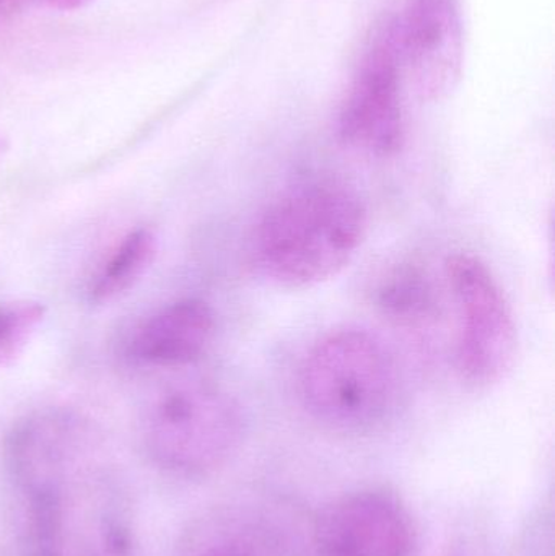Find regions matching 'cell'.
Returning <instances> with one entry per match:
<instances>
[{
	"instance_id": "cell-4",
	"label": "cell",
	"mask_w": 555,
	"mask_h": 556,
	"mask_svg": "<svg viewBox=\"0 0 555 556\" xmlns=\"http://www.w3.org/2000/svg\"><path fill=\"white\" fill-rule=\"evenodd\" d=\"M445 269L458 307L459 375L476 388L497 384L512 371L518 355V329L510 303L479 257L453 254Z\"/></svg>"
},
{
	"instance_id": "cell-9",
	"label": "cell",
	"mask_w": 555,
	"mask_h": 556,
	"mask_svg": "<svg viewBox=\"0 0 555 556\" xmlns=\"http://www.w3.org/2000/svg\"><path fill=\"white\" fill-rule=\"evenodd\" d=\"M173 556H283L277 531L248 509H212L182 532Z\"/></svg>"
},
{
	"instance_id": "cell-7",
	"label": "cell",
	"mask_w": 555,
	"mask_h": 556,
	"mask_svg": "<svg viewBox=\"0 0 555 556\" xmlns=\"http://www.w3.org/2000/svg\"><path fill=\"white\" fill-rule=\"evenodd\" d=\"M404 68L422 100L449 97L465 62L462 0H409L398 22Z\"/></svg>"
},
{
	"instance_id": "cell-14",
	"label": "cell",
	"mask_w": 555,
	"mask_h": 556,
	"mask_svg": "<svg viewBox=\"0 0 555 556\" xmlns=\"http://www.w3.org/2000/svg\"><path fill=\"white\" fill-rule=\"evenodd\" d=\"M93 0H28V5H41L46 9L72 12V10L84 9Z\"/></svg>"
},
{
	"instance_id": "cell-2",
	"label": "cell",
	"mask_w": 555,
	"mask_h": 556,
	"mask_svg": "<svg viewBox=\"0 0 555 556\" xmlns=\"http://www.w3.org/2000/svg\"><path fill=\"white\" fill-rule=\"evenodd\" d=\"M305 410L335 433L381 430L400 402V376L393 355L368 330L345 327L319 339L299 372Z\"/></svg>"
},
{
	"instance_id": "cell-1",
	"label": "cell",
	"mask_w": 555,
	"mask_h": 556,
	"mask_svg": "<svg viewBox=\"0 0 555 556\" xmlns=\"http://www.w3.org/2000/svg\"><path fill=\"white\" fill-rule=\"evenodd\" d=\"M361 195L338 181H318L274 202L256 227L261 273L287 288H306L338 276L367 231Z\"/></svg>"
},
{
	"instance_id": "cell-5",
	"label": "cell",
	"mask_w": 555,
	"mask_h": 556,
	"mask_svg": "<svg viewBox=\"0 0 555 556\" xmlns=\"http://www.w3.org/2000/svg\"><path fill=\"white\" fill-rule=\"evenodd\" d=\"M403 54L396 20H384L365 49L339 111L342 142L377 159H390L404 143L401 81Z\"/></svg>"
},
{
	"instance_id": "cell-10",
	"label": "cell",
	"mask_w": 555,
	"mask_h": 556,
	"mask_svg": "<svg viewBox=\"0 0 555 556\" xmlns=\"http://www.w3.org/2000/svg\"><path fill=\"white\" fill-rule=\"evenodd\" d=\"M374 301L388 320L406 329L430 327L440 316L439 291L419 264L390 267L375 287Z\"/></svg>"
},
{
	"instance_id": "cell-3",
	"label": "cell",
	"mask_w": 555,
	"mask_h": 556,
	"mask_svg": "<svg viewBox=\"0 0 555 556\" xmlns=\"http://www.w3.org/2000/svg\"><path fill=\"white\" fill-rule=\"evenodd\" d=\"M243 408L224 389L186 382L160 392L142 412L140 444L147 459L168 476L207 479L240 451Z\"/></svg>"
},
{
	"instance_id": "cell-12",
	"label": "cell",
	"mask_w": 555,
	"mask_h": 556,
	"mask_svg": "<svg viewBox=\"0 0 555 556\" xmlns=\"http://www.w3.org/2000/svg\"><path fill=\"white\" fill-rule=\"evenodd\" d=\"M45 306L31 301L0 306V365L12 362L45 317Z\"/></svg>"
},
{
	"instance_id": "cell-6",
	"label": "cell",
	"mask_w": 555,
	"mask_h": 556,
	"mask_svg": "<svg viewBox=\"0 0 555 556\" xmlns=\"http://www.w3.org/2000/svg\"><path fill=\"white\" fill-rule=\"evenodd\" d=\"M315 547L318 556H411L413 522L393 493L358 490L319 513Z\"/></svg>"
},
{
	"instance_id": "cell-13",
	"label": "cell",
	"mask_w": 555,
	"mask_h": 556,
	"mask_svg": "<svg viewBox=\"0 0 555 556\" xmlns=\"http://www.w3.org/2000/svg\"><path fill=\"white\" fill-rule=\"evenodd\" d=\"M449 556H499L495 545L484 534H466L450 548Z\"/></svg>"
},
{
	"instance_id": "cell-8",
	"label": "cell",
	"mask_w": 555,
	"mask_h": 556,
	"mask_svg": "<svg viewBox=\"0 0 555 556\" xmlns=\"http://www.w3.org/2000/svg\"><path fill=\"white\" fill-rule=\"evenodd\" d=\"M214 333L212 307L198 298H186L150 316L134 333L129 353L143 365H191L204 355Z\"/></svg>"
},
{
	"instance_id": "cell-11",
	"label": "cell",
	"mask_w": 555,
	"mask_h": 556,
	"mask_svg": "<svg viewBox=\"0 0 555 556\" xmlns=\"http://www.w3.org/2000/svg\"><path fill=\"white\" fill-rule=\"evenodd\" d=\"M156 238L147 228L130 231L114 248L91 280L88 294L93 303H108L134 287L155 260Z\"/></svg>"
}]
</instances>
